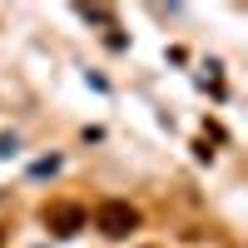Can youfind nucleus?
Listing matches in <instances>:
<instances>
[{
  "mask_svg": "<svg viewBox=\"0 0 248 248\" xmlns=\"http://www.w3.org/2000/svg\"><path fill=\"white\" fill-rule=\"evenodd\" d=\"M94 229L105 233V238H129L139 229V209L134 203H124V199H105L94 209Z\"/></svg>",
  "mask_w": 248,
  "mask_h": 248,
  "instance_id": "f257e3e1",
  "label": "nucleus"
},
{
  "mask_svg": "<svg viewBox=\"0 0 248 248\" xmlns=\"http://www.w3.org/2000/svg\"><path fill=\"white\" fill-rule=\"evenodd\" d=\"M45 223H50L60 238H70V233H79L90 223V214L79 209V203H55V209H45Z\"/></svg>",
  "mask_w": 248,
  "mask_h": 248,
  "instance_id": "f03ea898",
  "label": "nucleus"
}]
</instances>
